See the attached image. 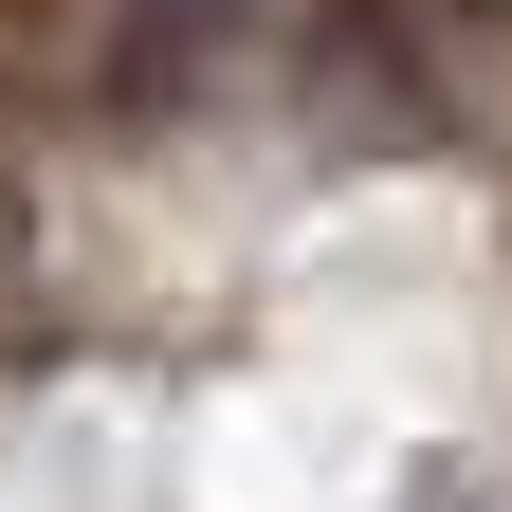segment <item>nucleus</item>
<instances>
[{
	"label": "nucleus",
	"instance_id": "f257e3e1",
	"mask_svg": "<svg viewBox=\"0 0 512 512\" xmlns=\"http://www.w3.org/2000/svg\"><path fill=\"white\" fill-rule=\"evenodd\" d=\"M256 0H110V37H128V74H183L202 37H238Z\"/></svg>",
	"mask_w": 512,
	"mask_h": 512
}]
</instances>
